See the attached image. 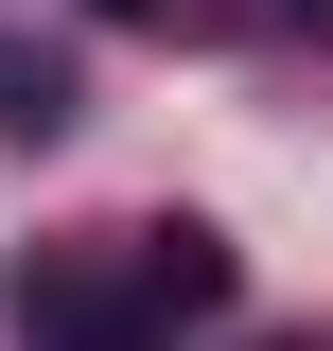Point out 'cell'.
Returning a JSON list of instances; mask_svg holds the SVG:
<instances>
[{
	"label": "cell",
	"mask_w": 333,
	"mask_h": 351,
	"mask_svg": "<svg viewBox=\"0 0 333 351\" xmlns=\"http://www.w3.org/2000/svg\"><path fill=\"white\" fill-rule=\"evenodd\" d=\"M228 228H193V211H140V228H106V246H53V263H18V334L36 351H175L193 316H228Z\"/></svg>",
	"instance_id": "cell-1"
},
{
	"label": "cell",
	"mask_w": 333,
	"mask_h": 351,
	"mask_svg": "<svg viewBox=\"0 0 333 351\" xmlns=\"http://www.w3.org/2000/svg\"><path fill=\"white\" fill-rule=\"evenodd\" d=\"M0 141H71V71L0 36Z\"/></svg>",
	"instance_id": "cell-2"
},
{
	"label": "cell",
	"mask_w": 333,
	"mask_h": 351,
	"mask_svg": "<svg viewBox=\"0 0 333 351\" xmlns=\"http://www.w3.org/2000/svg\"><path fill=\"white\" fill-rule=\"evenodd\" d=\"M88 18H175V0H88Z\"/></svg>",
	"instance_id": "cell-3"
},
{
	"label": "cell",
	"mask_w": 333,
	"mask_h": 351,
	"mask_svg": "<svg viewBox=\"0 0 333 351\" xmlns=\"http://www.w3.org/2000/svg\"><path fill=\"white\" fill-rule=\"evenodd\" d=\"M298 18H333V0H298Z\"/></svg>",
	"instance_id": "cell-4"
}]
</instances>
